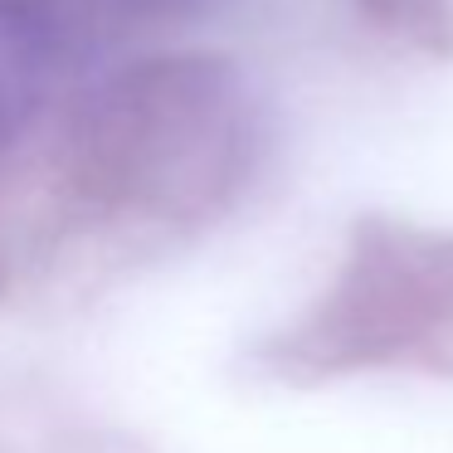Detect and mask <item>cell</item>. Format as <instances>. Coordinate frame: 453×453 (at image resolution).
<instances>
[{
    "label": "cell",
    "instance_id": "6da1fadb",
    "mask_svg": "<svg viewBox=\"0 0 453 453\" xmlns=\"http://www.w3.org/2000/svg\"><path fill=\"white\" fill-rule=\"evenodd\" d=\"M264 361L293 385L453 371V229L361 215L332 278L264 346Z\"/></svg>",
    "mask_w": 453,
    "mask_h": 453
},
{
    "label": "cell",
    "instance_id": "7a4b0ae2",
    "mask_svg": "<svg viewBox=\"0 0 453 453\" xmlns=\"http://www.w3.org/2000/svg\"><path fill=\"white\" fill-rule=\"evenodd\" d=\"M103 142V161L122 190L157 210L200 215L225 205L249 176L258 122L225 64L190 59L122 83Z\"/></svg>",
    "mask_w": 453,
    "mask_h": 453
},
{
    "label": "cell",
    "instance_id": "277c9868",
    "mask_svg": "<svg viewBox=\"0 0 453 453\" xmlns=\"http://www.w3.org/2000/svg\"><path fill=\"white\" fill-rule=\"evenodd\" d=\"M371 25L424 54H453V0H356Z\"/></svg>",
    "mask_w": 453,
    "mask_h": 453
},
{
    "label": "cell",
    "instance_id": "5b68a950",
    "mask_svg": "<svg viewBox=\"0 0 453 453\" xmlns=\"http://www.w3.org/2000/svg\"><path fill=\"white\" fill-rule=\"evenodd\" d=\"M151 5H171V0H151Z\"/></svg>",
    "mask_w": 453,
    "mask_h": 453
},
{
    "label": "cell",
    "instance_id": "3957f363",
    "mask_svg": "<svg viewBox=\"0 0 453 453\" xmlns=\"http://www.w3.org/2000/svg\"><path fill=\"white\" fill-rule=\"evenodd\" d=\"M59 73V25L44 0H0V147L35 118Z\"/></svg>",
    "mask_w": 453,
    "mask_h": 453
}]
</instances>
